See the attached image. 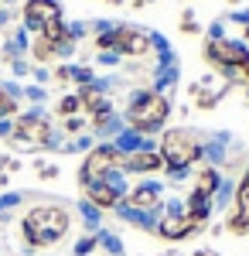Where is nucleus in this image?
<instances>
[{"mask_svg":"<svg viewBox=\"0 0 249 256\" xmlns=\"http://www.w3.org/2000/svg\"><path fill=\"white\" fill-rule=\"evenodd\" d=\"M52 20H62L58 0H24V28L41 34V28H48Z\"/></svg>","mask_w":249,"mask_h":256,"instance_id":"obj_9","label":"nucleus"},{"mask_svg":"<svg viewBox=\"0 0 249 256\" xmlns=\"http://www.w3.org/2000/svg\"><path fill=\"white\" fill-rule=\"evenodd\" d=\"M86 126H89L86 113H82V116H68V120H65V134H82Z\"/></svg>","mask_w":249,"mask_h":256,"instance_id":"obj_26","label":"nucleus"},{"mask_svg":"<svg viewBox=\"0 0 249 256\" xmlns=\"http://www.w3.org/2000/svg\"><path fill=\"white\" fill-rule=\"evenodd\" d=\"M113 212L123 218V222H130V226H136V229H144V232H157V222H160L157 212H140V208H130L126 202H120Z\"/></svg>","mask_w":249,"mask_h":256,"instance_id":"obj_13","label":"nucleus"},{"mask_svg":"<svg viewBox=\"0 0 249 256\" xmlns=\"http://www.w3.org/2000/svg\"><path fill=\"white\" fill-rule=\"evenodd\" d=\"M120 171L123 174H157L164 171V158L157 150H136V154H123L120 160Z\"/></svg>","mask_w":249,"mask_h":256,"instance_id":"obj_11","label":"nucleus"},{"mask_svg":"<svg viewBox=\"0 0 249 256\" xmlns=\"http://www.w3.org/2000/svg\"><path fill=\"white\" fill-rule=\"evenodd\" d=\"M232 198H236V181L222 178V184H218V192H215V198H212V205H215V208H229Z\"/></svg>","mask_w":249,"mask_h":256,"instance_id":"obj_18","label":"nucleus"},{"mask_svg":"<svg viewBox=\"0 0 249 256\" xmlns=\"http://www.w3.org/2000/svg\"><path fill=\"white\" fill-rule=\"evenodd\" d=\"M68 226H72L68 208L44 202V205H34V208L24 212L20 236H24V242L31 250H48V246H55V242H62V239L68 236Z\"/></svg>","mask_w":249,"mask_h":256,"instance_id":"obj_1","label":"nucleus"},{"mask_svg":"<svg viewBox=\"0 0 249 256\" xmlns=\"http://www.w3.org/2000/svg\"><path fill=\"white\" fill-rule=\"evenodd\" d=\"M229 144H232V134H229V130L205 134V140H202V160H198V164H212V168L229 164Z\"/></svg>","mask_w":249,"mask_h":256,"instance_id":"obj_10","label":"nucleus"},{"mask_svg":"<svg viewBox=\"0 0 249 256\" xmlns=\"http://www.w3.org/2000/svg\"><path fill=\"white\" fill-rule=\"evenodd\" d=\"M18 202H20V195H4V198H0V212L10 208V205H18Z\"/></svg>","mask_w":249,"mask_h":256,"instance_id":"obj_32","label":"nucleus"},{"mask_svg":"<svg viewBox=\"0 0 249 256\" xmlns=\"http://www.w3.org/2000/svg\"><path fill=\"white\" fill-rule=\"evenodd\" d=\"M181 31H184V34H202V24L194 20L192 10H184V14H181Z\"/></svg>","mask_w":249,"mask_h":256,"instance_id":"obj_24","label":"nucleus"},{"mask_svg":"<svg viewBox=\"0 0 249 256\" xmlns=\"http://www.w3.org/2000/svg\"><path fill=\"white\" fill-rule=\"evenodd\" d=\"M202 140H205V134L194 130V126H171V130H164L160 140H157V154L164 158V174L168 171L194 168L202 160Z\"/></svg>","mask_w":249,"mask_h":256,"instance_id":"obj_3","label":"nucleus"},{"mask_svg":"<svg viewBox=\"0 0 249 256\" xmlns=\"http://www.w3.org/2000/svg\"><path fill=\"white\" fill-rule=\"evenodd\" d=\"M113 52L120 58H144L150 52V31L140 24H116L113 28Z\"/></svg>","mask_w":249,"mask_h":256,"instance_id":"obj_6","label":"nucleus"},{"mask_svg":"<svg viewBox=\"0 0 249 256\" xmlns=\"http://www.w3.org/2000/svg\"><path fill=\"white\" fill-rule=\"evenodd\" d=\"M0 184H4V174H0Z\"/></svg>","mask_w":249,"mask_h":256,"instance_id":"obj_34","label":"nucleus"},{"mask_svg":"<svg viewBox=\"0 0 249 256\" xmlns=\"http://www.w3.org/2000/svg\"><path fill=\"white\" fill-rule=\"evenodd\" d=\"M99 250V239H96V232H89V236H82L76 242V256H89V253H96Z\"/></svg>","mask_w":249,"mask_h":256,"instance_id":"obj_23","label":"nucleus"},{"mask_svg":"<svg viewBox=\"0 0 249 256\" xmlns=\"http://www.w3.org/2000/svg\"><path fill=\"white\" fill-rule=\"evenodd\" d=\"M222 178H226V174H222V168H212V164H202V171L194 174V188L215 198V192H218V184H222Z\"/></svg>","mask_w":249,"mask_h":256,"instance_id":"obj_15","label":"nucleus"},{"mask_svg":"<svg viewBox=\"0 0 249 256\" xmlns=\"http://www.w3.org/2000/svg\"><path fill=\"white\" fill-rule=\"evenodd\" d=\"M99 62L102 65H120V55L116 52H99Z\"/></svg>","mask_w":249,"mask_h":256,"instance_id":"obj_31","label":"nucleus"},{"mask_svg":"<svg viewBox=\"0 0 249 256\" xmlns=\"http://www.w3.org/2000/svg\"><path fill=\"white\" fill-rule=\"evenodd\" d=\"M130 208H140V212H164V184L160 181H140V184H134L130 192H126V198H123Z\"/></svg>","mask_w":249,"mask_h":256,"instance_id":"obj_8","label":"nucleus"},{"mask_svg":"<svg viewBox=\"0 0 249 256\" xmlns=\"http://www.w3.org/2000/svg\"><path fill=\"white\" fill-rule=\"evenodd\" d=\"M198 229H205V226H202L194 216L181 212V216H160L157 232H154V236H160L164 242H184V239H192Z\"/></svg>","mask_w":249,"mask_h":256,"instance_id":"obj_7","label":"nucleus"},{"mask_svg":"<svg viewBox=\"0 0 249 256\" xmlns=\"http://www.w3.org/2000/svg\"><path fill=\"white\" fill-rule=\"evenodd\" d=\"M232 205H236V208H249V164H246V171H242V178L236 181V198H232Z\"/></svg>","mask_w":249,"mask_h":256,"instance_id":"obj_22","label":"nucleus"},{"mask_svg":"<svg viewBox=\"0 0 249 256\" xmlns=\"http://www.w3.org/2000/svg\"><path fill=\"white\" fill-rule=\"evenodd\" d=\"M86 192V202H92L99 212H106V208H116L120 202H123V195L116 192L110 181H96V184H89V188H82Z\"/></svg>","mask_w":249,"mask_h":256,"instance_id":"obj_12","label":"nucleus"},{"mask_svg":"<svg viewBox=\"0 0 249 256\" xmlns=\"http://www.w3.org/2000/svg\"><path fill=\"white\" fill-rule=\"evenodd\" d=\"M226 38V20L218 18V20H212L208 24V31H205V41H222Z\"/></svg>","mask_w":249,"mask_h":256,"instance_id":"obj_25","label":"nucleus"},{"mask_svg":"<svg viewBox=\"0 0 249 256\" xmlns=\"http://www.w3.org/2000/svg\"><path fill=\"white\" fill-rule=\"evenodd\" d=\"M184 205H188V216H194L202 226H208L212 212H215V205H212V195H205V192H198V188H192L188 192V198H184Z\"/></svg>","mask_w":249,"mask_h":256,"instance_id":"obj_14","label":"nucleus"},{"mask_svg":"<svg viewBox=\"0 0 249 256\" xmlns=\"http://www.w3.org/2000/svg\"><path fill=\"white\" fill-rule=\"evenodd\" d=\"M120 160H123V154L116 150L113 144H96V147L82 158V164H78V184L89 188V184L102 181L110 171H120Z\"/></svg>","mask_w":249,"mask_h":256,"instance_id":"obj_5","label":"nucleus"},{"mask_svg":"<svg viewBox=\"0 0 249 256\" xmlns=\"http://www.w3.org/2000/svg\"><path fill=\"white\" fill-rule=\"evenodd\" d=\"M222 20H232V24H239V28H249V7H242V10H232V14H226Z\"/></svg>","mask_w":249,"mask_h":256,"instance_id":"obj_28","label":"nucleus"},{"mask_svg":"<svg viewBox=\"0 0 249 256\" xmlns=\"http://www.w3.org/2000/svg\"><path fill=\"white\" fill-rule=\"evenodd\" d=\"M192 256H218L215 250H198V253H192Z\"/></svg>","mask_w":249,"mask_h":256,"instance_id":"obj_33","label":"nucleus"},{"mask_svg":"<svg viewBox=\"0 0 249 256\" xmlns=\"http://www.w3.org/2000/svg\"><path fill=\"white\" fill-rule=\"evenodd\" d=\"M10 144L18 150H44V147H58L55 144V130L48 116L41 110H31V113H20L14 120V130H10Z\"/></svg>","mask_w":249,"mask_h":256,"instance_id":"obj_4","label":"nucleus"},{"mask_svg":"<svg viewBox=\"0 0 249 256\" xmlns=\"http://www.w3.org/2000/svg\"><path fill=\"white\" fill-rule=\"evenodd\" d=\"M55 79L58 82H72V65H58V68H55Z\"/></svg>","mask_w":249,"mask_h":256,"instance_id":"obj_29","label":"nucleus"},{"mask_svg":"<svg viewBox=\"0 0 249 256\" xmlns=\"http://www.w3.org/2000/svg\"><path fill=\"white\" fill-rule=\"evenodd\" d=\"M55 113H58L62 120H68V116H82V99H78V92H68V96L58 99Z\"/></svg>","mask_w":249,"mask_h":256,"instance_id":"obj_16","label":"nucleus"},{"mask_svg":"<svg viewBox=\"0 0 249 256\" xmlns=\"http://www.w3.org/2000/svg\"><path fill=\"white\" fill-rule=\"evenodd\" d=\"M78 212H82V218H86V226H89V232H99V222H102V212H99L92 202H78Z\"/></svg>","mask_w":249,"mask_h":256,"instance_id":"obj_19","label":"nucleus"},{"mask_svg":"<svg viewBox=\"0 0 249 256\" xmlns=\"http://www.w3.org/2000/svg\"><path fill=\"white\" fill-rule=\"evenodd\" d=\"M96 239H99V246H102V250H106L110 256H123V239H120V236L106 232V229H99Z\"/></svg>","mask_w":249,"mask_h":256,"instance_id":"obj_21","label":"nucleus"},{"mask_svg":"<svg viewBox=\"0 0 249 256\" xmlns=\"http://www.w3.org/2000/svg\"><path fill=\"white\" fill-rule=\"evenodd\" d=\"M168 116H171V99L164 92H154V89H136L130 92V102H126V126L144 134V137H154L168 126Z\"/></svg>","mask_w":249,"mask_h":256,"instance_id":"obj_2","label":"nucleus"},{"mask_svg":"<svg viewBox=\"0 0 249 256\" xmlns=\"http://www.w3.org/2000/svg\"><path fill=\"white\" fill-rule=\"evenodd\" d=\"M14 113H18V102L0 89V120H4V116H14Z\"/></svg>","mask_w":249,"mask_h":256,"instance_id":"obj_27","label":"nucleus"},{"mask_svg":"<svg viewBox=\"0 0 249 256\" xmlns=\"http://www.w3.org/2000/svg\"><path fill=\"white\" fill-rule=\"evenodd\" d=\"M38 174L48 181V178H55V174H58V168H55V164H38Z\"/></svg>","mask_w":249,"mask_h":256,"instance_id":"obj_30","label":"nucleus"},{"mask_svg":"<svg viewBox=\"0 0 249 256\" xmlns=\"http://www.w3.org/2000/svg\"><path fill=\"white\" fill-rule=\"evenodd\" d=\"M31 55H34V62H38V65H48L52 58H58V44L38 38V41H34V48H31Z\"/></svg>","mask_w":249,"mask_h":256,"instance_id":"obj_17","label":"nucleus"},{"mask_svg":"<svg viewBox=\"0 0 249 256\" xmlns=\"http://www.w3.org/2000/svg\"><path fill=\"white\" fill-rule=\"evenodd\" d=\"M92 130H96L99 137H113L116 140V134H120V130H126V120L123 116H110V120H102V123H99V126H92Z\"/></svg>","mask_w":249,"mask_h":256,"instance_id":"obj_20","label":"nucleus"}]
</instances>
